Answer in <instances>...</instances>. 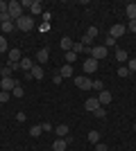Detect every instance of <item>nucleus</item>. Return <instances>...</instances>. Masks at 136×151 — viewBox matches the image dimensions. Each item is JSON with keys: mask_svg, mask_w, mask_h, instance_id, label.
<instances>
[{"mask_svg": "<svg viewBox=\"0 0 136 151\" xmlns=\"http://www.w3.org/2000/svg\"><path fill=\"white\" fill-rule=\"evenodd\" d=\"M12 72H14V70L9 68V65H5V68L0 70V75H2V79H5V77H12Z\"/></svg>", "mask_w": 136, "mask_h": 151, "instance_id": "nucleus-26", "label": "nucleus"}, {"mask_svg": "<svg viewBox=\"0 0 136 151\" xmlns=\"http://www.w3.org/2000/svg\"><path fill=\"white\" fill-rule=\"evenodd\" d=\"M93 90H100V93H102V90H104L102 81H93Z\"/></svg>", "mask_w": 136, "mask_h": 151, "instance_id": "nucleus-35", "label": "nucleus"}, {"mask_svg": "<svg viewBox=\"0 0 136 151\" xmlns=\"http://www.w3.org/2000/svg\"><path fill=\"white\" fill-rule=\"evenodd\" d=\"M93 115H95L97 120H104V117H107V111H104V106H100V108H97V111H95Z\"/></svg>", "mask_w": 136, "mask_h": 151, "instance_id": "nucleus-25", "label": "nucleus"}, {"mask_svg": "<svg viewBox=\"0 0 136 151\" xmlns=\"http://www.w3.org/2000/svg\"><path fill=\"white\" fill-rule=\"evenodd\" d=\"M9 97H12V93H5V90H0V104H5Z\"/></svg>", "mask_w": 136, "mask_h": 151, "instance_id": "nucleus-31", "label": "nucleus"}, {"mask_svg": "<svg viewBox=\"0 0 136 151\" xmlns=\"http://www.w3.org/2000/svg\"><path fill=\"white\" fill-rule=\"evenodd\" d=\"M127 32V25H113L111 27V32H109V36H113V38H120Z\"/></svg>", "mask_w": 136, "mask_h": 151, "instance_id": "nucleus-10", "label": "nucleus"}, {"mask_svg": "<svg viewBox=\"0 0 136 151\" xmlns=\"http://www.w3.org/2000/svg\"><path fill=\"white\" fill-rule=\"evenodd\" d=\"M30 12H32V16H36V14H43V2H41V0H34L32 5H30Z\"/></svg>", "mask_w": 136, "mask_h": 151, "instance_id": "nucleus-14", "label": "nucleus"}, {"mask_svg": "<svg viewBox=\"0 0 136 151\" xmlns=\"http://www.w3.org/2000/svg\"><path fill=\"white\" fill-rule=\"evenodd\" d=\"M107 45H109V47H113V45H116V38H113V36H107Z\"/></svg>", "mask_w": 136, "mask_h": 151, "instance_id": "nucleus-39", "label": "nucleus"}, {"mask_svg": "<svg viewBox=\"0 0 136 151\" xmlns=\"http://www.w3.org/2000/svg\"><path fill=\"white\" fill-rule=\"evenodd\" d=\"M30 133H32L34 138H36V135H41V133H43V129H41V124H39V126H32V129H30Z\"/></svg>", "mask_w": 136, "mask_h": 151, "instance_id": "nucleus-28", "label": "nucleus"}, {"mask_svg": "<svg viewBox=\"0 0 136 151\" xmlns=\"http://www.w3.org/2000/svg\"><path fill=\"white\" fill-rule=\"evenodd\" d=\"M75 59H77V54H75V52H66V61H68V65H71V61H75Z\"/></svg>", "mask_w": 136, "mask_h": 151, "instance_id": "nucleus-30", "label": "nucleus"}, {"mask_svg": "<svg viewBox=\"0 0 136 151\" xmlns=\"http://www.w3.org/2000/svg\"><path fill=\"white\" fill-rule=\"evenodd\" d=\"M84 108H86V111H91V113H95L97 108H100V101H97V97H89V99H86V104H84Z\"/></svg>", "mask_w": 136, "mask_h": 151, "instance_id": "nucleus-9", "label": "nucleus"}, {"mask_svg": "<svg viewBox=\"0 0 136 151\" xmlns=\"http://www.w3.org/2000/svg\"><path fill=\"white\" fill-rule=\"evenodd\" d=\"M7 5H9V2H5V0H0V16H2V14L7 12Z\"/></svg>", "mask_w": 136, "mask_h": 151, "instance_id": "nucleus-36", "label": "nucleus"}, {"mask_svg": "<svg viewBox=\"0 0 136 151\" xmlns=\"http://www.w3.org/2000/svg\"><path fill=\"white\" fill-rule=\"evenodd\" d=\"M14 27H16V25H14V20H7V23H2V27H0V29L5 32V34H9V32H12Z\"/></svg>", "mask_w": 136, "mask_h": 151, "instance_id": "nucleus-22", "label": "nucleus"}, {"mask_svg": "<svg viewBox=\"0 0 136 151\" xmlns=\"http://www.w3.org/2000/svg\"><path fill=\"white\" fill-rule=\"evenodd\" d=\"M116 59H118V61H123V63L129 61V57H127V52H125V50H118L116 52Z\"/></svg>", "mask_w": 136, "mask_h": 151, "instance_id": "nucleus-24", "label": "nucleus"}, {"mask_svg": "<svg viewBox=\"0 0 136 151\" xmlns=\"http://www.w3.org/2000/svg\"><path fill=\"white\" fill-rule=\"evenodd\" d=\"M127 70H129V72H136V59H129V61H127Z\"/></svg>", "mask_w": 136, "mask_h": 151, "instance_id": "nucleus-29", "label": "nucleus"}, {"mask_svg": "<svg viewBox=\"0 0 136 151\" xmlns=\"http://www.w3.org/2000/svg\"><path fill=\"white\" fill-rule=\"evenodd\" d=\"M93 38H97V27L95 25H91L89 29H86V34H84V38H82V43L86 45V47H89L91 43H93Z\"/></svg>", "mask_w": 136, "mask_h": 151, "instance_id": "nucleus-5", "label": "nucleus"}, {"mask_svg": "<svg viewBox=\"0 0 136 151\" xmlns=\"http://www.w3.org/2000/svg\"><path fill=\"white\" fill-rule=\"evenodd\" d=\"M25 117H27L25 113H16V120H18V122H25Z\"/></svg>", "mask_w": 136, "mask_h": 151, "instance_id": "nucleus-41", "label": "nucleus"}, {"mask_svg": "<svg viewBox=\"0 0 136 151\" xmlns=\"http://www.w3.org/2000/svg\"><path fill=\"white\" fill-rule=\"evenodd\" d=\"M25 79H43V68H41V65H34L30 72H25Z\"/></svg>", "mask_w": 136, "mask_h": 151, "instance_id": "nucleus-7", "label": "nucleus"}, {"mask_svg": "<svg viewBox=\"0 0 136 151\" xmlns=\"http://www.w3.org/2000/svg\"><path fill=\"white\" fill-rule=\"evenodd\" d=\"M75 86L82 88V90H91V88H93V81L86 79V77H75Z\"/></svg>", "mask_w": 136, "mask_h": 151, "instance_id": "nucleus-6", "label": "nucleus"}, {"mask_svg": "<svg viewBox=\"0 0 136 151\" xmlns=\"http://www.w3.org/2000/svg\"><path fill=\"white\" fill-rule=\"evenodd\" d=\"M5 50H7V38L0 34V52H5Z\"/></svg>", "mask_w": 136, "mask_h": 151, "instance_id": "nucleus-33", "label": "nucleus"}, {"mask_svg": "<svg viewBox=\"0 0 136 151\" xmlns=\"http://www.w3.org/2000/svg\"><path fill=\"white\" fill-rule=\"evenodd\" d=\"M41 129H43V131H48V133L52 131V126H50V122H43V124H41Z\"/></svg>", "mask_w": 136, "mask_h": 151, "instance_id": "nucleus-38", "label": "nucleus"}, {"mask_svg": "<svg viewBox=\"0 0 136 151\" xmlns=\"http://www.w3.org/2000/svg\"><path fill=\"white\" fill-rule=\"evenodd\" d=\"M48 59H50V52L45 50V47H43V50H39V52H36V61H39V65L48 63Z\"/></svg>", "mask_w": 136, "mask_h": 151, "instance_id": "nucleus-13", "label": "nucleus"}, {"mask_svg": "<svg viewBox=\"0 0 136 151\" xmlns=\"http://www.w3.org/2000/svg\"><path fill=\"white\" fill-rule=\"evenodd\" d=\"M16 86H18V79H14V77H5V79H0V90H5V93H12Z\"/></svg>", "mask_w": 136, "mask_h": 151, "instance_id": "nucleus-2", "label": "nucleus"}, {"mask_svg": "<svg viewBox=\"0 0 136 151\" xmlns=\"http://www.w3.org/2000/svg\"><path fill=\"white\" fill-rule=\"evenodd\" d=\"M89 50V47H86L84 43H73V52H75V54H82V52H86Z\"/></svg>", "mask_w": 136, "mask_h": 151, "instance_id": "nucleus-21", "label": "nucleus"}, {"mask_svg": "<svg viewBox=\"0 0 136 151\" xmlns=\"http://www.w3.org/2000/svg\"><path fill=\"white\" fill-rule=\"evenodd\" d=\"M20 59H23V57H20V50L14 47V50H9V63H7V65H16Z\"/></svg>", "mask_w": 136, "mask_h": 151, "instance_id": "nucleus-12", "label": "nucleus"}, {"mask_svg": "<svg viewBox=\"0 0 136 151\" xmlns=\"http://www.w3.org/2000/svg\"><path fill=\"white\" fill-rule=\"evenodd\" d=\"M55 133H57L59 138H68V133H71V131H68V126H66V124H59L57 129H55Z\"/></svg>", "mask_w": 136, "mask_h": 151, "instance_id": "nucleus-17", "label": "nucleus"}, {"mask_svg": "<svg viewBox=\"0 0 136 151\" xmlns=\"http://www.w3.org/2000/svg\"><path fill=\"white\" fill-rule=\"evenodd\" d=\"M7 12H9V16H12V20L16 23V20L23 16V5H20L18 0H12L9 5H7Z\"/></svg>", "mask_w": 136, "mask_h": 151, "instance_id": "nucleus-1", "label": "nucleus"}, {"mask_svg": "<svg viewBox=\"0 0 136 151\" xmlns=\"http://www.w3.org/2000/svg\"><path fill=\"white\" fill-rule=\"evenodd\" d=\"M89 142L97 145V142H100V131H91V133H89Z\"/></svg>", "mask_w": 136, "mask_h": 151, "instance_id": "nucleus-23", "label": "nucleus"}, {"mask_svg": "<svg viewBox=\"0 0 136 151\" xmlns=\"http://www.w3.org/2000/svg\"><path fill=\"white\" fill-rule=\"evenodd\" d=\"M127 29H129V32H134V34H136V20H129V23H127Z\"/></svg>", "mask_w": 136, "mask_h": 151, "instance_id": "nucleus-37", "label": "nucleus"}, {"mask_svg": "<svg viewBox=\"0 0 136 151\" xmlns=\"http://www.w3.org/2000/svg\"><path fill=\"white\" fill-rule=\"evenodd\" d=\"M59 75L64 77V79H68V77H73V65H68V63H66L64 68L59 70Z\"/></svg>", "mask_w": 136, "mask_h": 151, "instance_id": "nucleus-20", "label": "nucleus"}, {"mask_svg": "<svg viewBox=\"0 0 136 151\" xmlns=\"http://www.w3.org/2000/svg\"><path fill=\"white\" fill-rule=\"evenodd\" d=\"M134 133H136V124H134Z\"/></svg>", "mask_w": 136, "mask_h": 151, "instance_id": "nucleus-42", "label": "nucleus"}, {"mask_svg": "<svg viewBox=\"0 0 136 151\" xmlns=\"http://www.w3.org/2000/svg\"><path fill=\"white\" fill-rule=\"evenodd\" d=\"M59 45H61L66 52H71V50H73V41H71V36H64L61 41H59Z\"/></svg>", "mask_w": 136, "mask_h": 151, "instance_id": "nucleus-18", "label": "nucleus"}, {"mask_svg": "<svg viewBox=\"0 0 136 151\" xmlns=\"http://www.w3.org/2000/svg\"><path fill=\"white\" fill-rule=\"evenodd\" d=\"M18 65H20V70H25V72H30V70L34 68V63H32V59H27V57H23L18 61Z\"/></svg>", "mask_w": 136, "mask_h": 151, "instance_id": "nucleus-15", "label": "nucleus"}, {"mask_svg": "<svg viewBox=\"0 0 136 151\" xmlns=\"http://www.w3.org/2000/svg\"><path fill=\"white\" fill-rule=\"evenodd\" d=\"M61 81H64V77L59 75V72H57V75H55V77H52V83H57V86H59V83H61Z\"/></svg>", "mask_w": 136, "mask_h": 151, "instance_id": "nucleus-34", "label": "nucleus"}, {"mask_svg": "<svg viewBox=\"0 0 136 151\" xmlns=\"http://www.w3.org/2000/svg\"><path fill=\"white\" fill-rule=\"evenodd\" d=\"M95 151H107V145H102V142H97V145H95Z\"/></svg>", "mask_w": 136, "mask_h": 151, "instance_id": "nucleus-40", "label": "nucleus"}, {"mask_svg": "<svg viewBox=\"0 0 136 151\" xmlns=\"http://www.w3.org/2000/svg\"><path fill=\"white\" fill-rule=\"evenodd\" d=\"M111 99H113V97H111L109 90H102V93L97 95V101H100V106H107V104H111Z\"/></svg>", "mask_w": 136, "mask_h": 151, "instance_id": "nucleus-11", "label": "nucleus"}, {"mask_svg": "<svg viewBox=\"0 0 136 151\" xmlns=\"http://www.w3.org/2000/svg\"><path fill=\"white\" fill-rule=\"evenodd\" d=\"M95 70H97V61H95V59H86V61H84V72H86V75H93V72H95Z\"/></svg>", "mask_w": 136, "mask_h": 151, "instance_id": "nucleus-8", "label": "nucleus"}, {"mask_svg": "<svg viewBox=\"0 0 136 151\" xmlns=\"http://www.w3.org/2000/svg\"><path fill=\"white\" fill-rule=\"evenodd\" d=\"M127 18L136 20V2H129V5H127Z\"/></svg>", "mask_w": 136, "mask_h": 151, "instance_id": "nucleus-19", "label": "nucleus"}, {"mask_svg": "<svg viewBox=\"0 0 136 151\" xmlns=\"http://www.w3.org/2000/svg\"><path fill=\"white\" fill-rule=\"evenodd\" d=\"M0 27H2V20H0Z\"/></svg>", "mask_w": 136, "mask_h": 151, "instance_id": "nucleus-43", "label": "nucleus"}, {"mask_svg": "<svg viewBox=\"0 0 136 151\" xmlns=\"http://www.w3.org/2000/svg\"><path fill=\"white\" fill-rule=\"evenodd\" d=\"M52 149H55V151H66V149H68V142H66V138H59V140H55Z\"/></svg>", "mask_w": 136, "mask_h": 151, "instance_id": "nucleus-16", "label": "nucleus"}, {"mask_svg": "<svg viewBox=\"0 0 136 151\" xmlns=\"http://www.w3.org/2000/svg\"><path fill=\"white\" fill-rule=\"evenodd\" d=\"M118 75H120V77H129L132 72L127 70V65H120V68H118Z\"/></svg>", "mask_w": 136, "mask_h": 151, "instance_id": "nucleus-27", "label": "nucleus"}, {"mask_svg": "<svg viewBox=\"0 0 136 151\" xmlns=\"http://www.w3.org/2000/svg\"><path fill=\"white\" fill-rule=\"evenodd\" d=\"M16 27H18V29H23V32H30V29L34 27L32 16H20V18L16 20Z\"/></svg>", "mask_w": 136, "mask_h": 151, "instance_id": "nucleus-3", "label": "nucleus"}, {"mask_svg": "<svg viewBox=\"0 0 136 151\" xmlns=\"http://www.w3.org/2000/svg\"><path fill=\"white\" fill-rule=\"evenodd\" d=\"M91 59H95V61H100V59H107V47L104 45H95V47H91Z\"/></svg>", "mask_w": 136, "mask_h": 151, "instance_id": "nucleus-4", "label": "nucleus"}, {"mask_svg": "<svg viewBox=\"0 0 136 151\" xmlns=\"http://www.w3.org/2000/svg\"><path fill=\"white\" fill-rule=\"evenodd\" d=\"M12 97H23V88H20V86H16V88L12 90Z\"/></svg>", "mask_w": 136, "mask_h": 151, "instance_id": "nucleus-32", "label": "nucleus"}]
</instances>
